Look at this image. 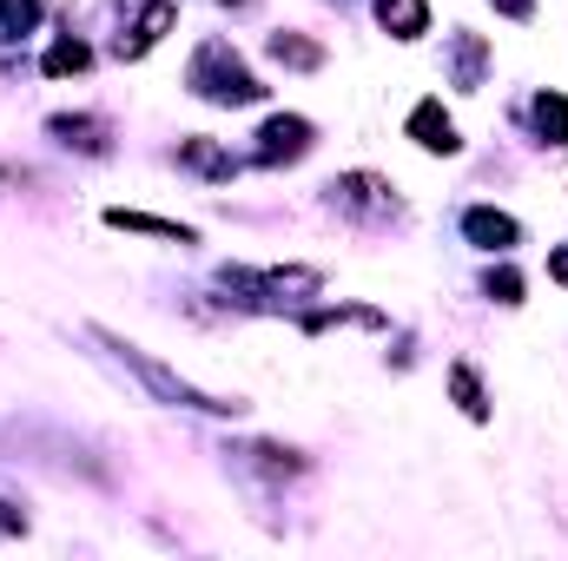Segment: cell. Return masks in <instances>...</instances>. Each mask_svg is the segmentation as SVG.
I'll return each mask as SVG.
<instances>
[{
	"mask_svg": "<svg viewBox=\"0 0 568 561\" xmlns=\"http://www.w3.org/2000/svg\"><path fill=\"white\" fill-rule=\"evenodd\" d=\"M410 140L424 145V152H463V140H456V120L443 113V100H417V113H410V126H404Z\"/></svg>",
	"mask_w": 568,
	"mask_h": 561,
	"instance_id": "obj_9",
	"label": "cell"
},
{
	"mask_svg": "<svg viewBox=\"0 0 568 561\" xmlns=\"http://www.w3.org/2000/svg\"><path fill=\"white\" fill-rule=\"evenodd\" d=\"M549 278H556V284H568V245L556 252V258H549Z\"/></svg>",
	"mask_w": 568,
	"mask_h": 561,
	"instance_id": "obj_24",
	"label": "cell"
},
{
	"mask_svg": "<svg viewBox=\"0 0 568 561\" xmlns=\"http://www.w3.org/2000/svg\"><path fill=\"white\" fill-rule=\"evenodd\" d=\"M489 7L509 13V20H529V13H536V0H489Z\"/></svg>",
	"mask_w": 568,
	"mask_h": 561,
	"instance_id": "obj_23",
	"label": "cell"
},
{
	"mask_svg": "<svg viewBox=\"0 0 568 561\" xmlns=\"http://www.w3.org/2000/svg\"><path fill=\"white\" fill-rule=\"evenodd\" d=\"M483 290H489L496 304H523V272H516V265H496V272L483 278Z\"/></svg>",
	"mask_w": 568,
	"mask_h": 561,
	"instance_id": "obj_21",
	"label": "cell"
},
{
	"mask_svg": "<svg viewBox=\"0 0 568 561\" xmlns=\"http://www.w3.org/2000/svg\"><path fill=\"white\" fill-rule=\"evenodd\" d=\"M0 536H27V516L13 502H0Z\"/></svg>",
	"mask_w": 568,
	"mask_h": 561,
	"instance_id": "obj_22",
	"label": "cell"
},
{
	"mask_svg": "<svg viewBox=\"0 0 568 561\" xmlns=\"http://www.w3.org/2000/svg\"><path fill=\"white\" fill-rule=\"evenodd\" d=\"M106 225H113V232H140V238H165V245H199L192 225H179V218H152V212H126V205H106Z\"/></svg>",
	"mask_w": 568,
	"mask_h": 561,
	"instance_id": "obj_10",
	"label": "cell"
},
{
	"mask_svg": "<svg viewBox=\"0 0 568 561\" xmlns=\"http://www.w3.org/2000/svg\"><path fill=\"white\" fill-rule=\"evenodd\" d=\"M463 238L483 245V252H516V245H523V225H516L509 212H496V205H469V212H463Z\"/></svg>",
	"mask_w": 568,
	"mask_h": 561,
	"instance_id": "obj_8",
	"label": "cell"
},
{
	"mask_svg": "<svg viewBox=\"0 0 568 561\" xmlns=\"http://www.w3.org/2000/svg\"><path fill=\"white\" fill-rule=\"evenodd\" d=\"M331 324H357V330H384V310H371V304H331V310H304V330H331Z\"/></svg>",
	"mask_w": 568,
	"mask_h": 561,
	"instance_id": "obj_17",
	"label": "cell"
},
{
	"mask_svg": "<svg viewBox=\"0 0 568 561\" xmlns=\"http://www.w3.org/2000/svg\"><path fill=\"white\" fill-rule=\"evenodd\" d=\"M377 27L390 40H424L429 33V0H377Z\"/></svg>",
	"mask_w": 568,
	"mask_h": 561,
	"instance_id": "obj_13",
	"label": "cell"
},
{
	"mask_svg": "<svg viewBox=\"0 0 568 561\" xmlns=\"http://www.w3.org/2000/svg\"><path fill=\"white\" fill-rule=\"evenodd\" d=\"M449 397H456V410L469 422H489V390H483L476 364H449Z\"/></svg>",
	"mask_w": 568,
	"mask_h": 561,
	"instance_id": "obj_15",
	"label": "cell"
},
{
	"mask_svg": "<svg viewBox=\"0 0 568 561\" xmlns=\"http://www.w3.org/2000/svg\"><path fill=\"white\" fill-rule=\"evenodd\" d=\"M317 145V126L304 113H272L258 126V165H284V159H304Z\"/></svg>",
	"mask_w": 568,
	"mask_h": 561,
	"instance_id": "obj_6",
	"label": "cell"
},
{
	"mask_svg": "<svg viewBox=\"0 0 568 561\" xmlns=\"http://www.w3.org/2000/svg\"><path fill=\"white\" fill-rule=\"evenodd\" d=\"M40 67H47V80H67V73H87V67H93V47L67 33V40H53V47H47V60H40Z\"/></svg>",
	"mask_w": 568,
	"mask_h": 561,
	"instance_id": "obj_18",
	"label": "cell"
},
{
	"mask_svg": "<svg viewBox=\"0 0 568 561\" xmlns=\"http://www.w3.org/2000/svg\"><path fill=\"white\" fill-rule=\"evenodd\" d=\"M40 27V0H0V40H20Z\"/></svg>",
	"mask_w": 568,
	"mask_h": 561,
	"instance_id": "obj_19",
	"label": "cell"
},
{
	"mask_svg": "<svg viewBox=\"0 0 568 561\" xmlns=\"http://www.w3.org/2000/svg\"><path fill=\"white\" fill-rule=\"evenodd\" d=\"M324 198H331L344 218H390V212H397V192H390V178H377V172H337V178L324 185Z\"/></svg>",
	"mask_w": 568,
	"mask_h": 561,
	"instance_id": "obj_5",
	"label": "cell"
},
{
	"mask_svg": "<svg viewBox=\"0 0 568 561\" xmlns=\"http://www.w3.org/2000/svg\"><path fill=\"white\" fill-rule=\"evenodd\" d=\"M483 80H489V40L483 33H449V86L483 93Z\"/></svg>",
	"mask_w": 568,
	"mask_h": 561,
	"instance_id": "obj_7",
	"label": "cell"
},
{
	"mask_svg": "<svg viewBox=\"0 0 568 561\" xmlns=\"http://www.w3.org/2000/svg\"><path fill=\"white\" fill-rule=\"evenodd\" d=\"M225 290H239V304H297V297H317L324 290V272H311V265H284V272H252V265H225L219 272Z\"/></svg>",
	"mask_w": 568,
	"mask_h": 561,
	"instance_id": "obj_3",
	"label": "cell"
},
{
	"mask_svg": "<svg viewBox=\"0 0 568 561\" xmlns=\"http://www.w3.org/2000/svg\"><path fill=\"white\" fill-rule=\"evenodd\" d=\"M172 27H179V0H120V40H113V53L120 60H145Z\"/></svg>",
	"mask_w": 568,
	"mask_h": 561,
	"instance_id": "obj_4",
	"label": "cell"
},
{
	"mask_svg": "<svg viewBox=\"0 0 568 561\" xmlns=\"http://www.w3.org/2000/svg\"><path fill=\"white\" fill-rule=\"evenodd\" d=\"M265 53H272L278 67H291V73H317V67H324V47H317L311 33H297V27H278V33L265 40Z\"/></svg>",
	"mask_w": 568,
	"mask_h": 561,
	"instance_id": "obj_12",
	"label": "cell"
},
{
	"mask_svg": "<svg viewBox=\"0 0 568 561\" xmlns=\"http://www.w3.org/2000/svg\"><path fill=\"white\" fill-rule=\"evenodd\" d=\"M47 133L67 145V152H87V159H100V152H106V120H93V113H53V120H47Z\"/></svg>",
	"mask_w": 568,
	"mask_h": 561,
	"instance_id": "obj_11",
	"label": "cell"
},
{
	"mask_svg": "<svg viewBox=\"0 0 568 561\" xmlns=\"http://www.w3.org/2000/svg\"><path fill=\"white\" fill-rule=\"evenodd\" d=\"M93 337H100V344H106V350L133 370V377H140L159 404H172V410H199V417H245V404H239V397H212V390L185 384L179 370H165L159 357H145L140 344H126V337H113V330H93Z\"/></svg>",
	"mask_w": 568,
	"mask_h": 561,
	"instance_id": "obj_1",
	"label": "cell"
},
{
	"mask_svg": "<svg viewBox=\"0 0 568 561\" xmlns=\"http://www.w3.org/2000/svg\"><path fill=\"white\" fill-rule=\"evenodd\" d=\"M185 86H192L199 100H212V106H258V100H265L258 73L239 60L232 40H199V53H192V67H185Z\"/></svg>",
	"mask_w": 568,
	"mask_h": 561,
	"instance_id": "obj_2",
	"label": "cell"
},
{
	"mask_svg": "<svg viewBox=\"0 0 568 561\" xmlns=\"http://www.w3.org/2000/svg\"><path fill=\"white\" fill-rule=\"evenodd\" d=\"M179 165L199 172V178H239V159L219 140H179Z\"/></svg>",
	"mask_w": 568,
	"mask_h": 561,
	"instance_id": "obj_14",
	"label": "cell"
},
{
	"mask_svg": "<svg viewBox=\"0 0 568 561\" xmlns=\"http://www.w3.org/2000/svg\"><path fill=\"white\" fill-rule=\"evenodd\" d=\"M529 120H536L542 145H568V100L562 93H536L529 100Z\"/></svg>",
	"mask_w": 568,
	"mask_h": 561,
	"instance_id": "obj_16",
	"label": "cell"
},
{
	"mask_svg": "<svg viewBox=\"0 0 568 561\" xmlns=\"http://www.w3.org/2000/svg\"><path fill=\"white\" fill-rule=\"evenodd\" d=\"M252 456H258V469H265V476H304V456H297V449H278V442H258Z\"/></svg>",
	"mask_w": 568,
	"mask_h": 561,
	"instance_id": "obj_20",
	"label": "cell"
}]
</instances>
